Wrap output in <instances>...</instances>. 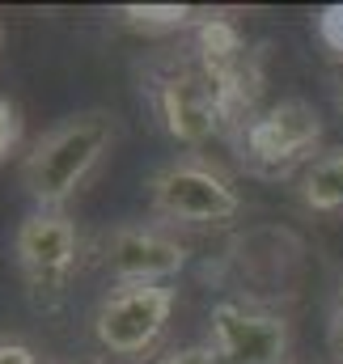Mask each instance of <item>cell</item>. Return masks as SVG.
<instances>
[{"instance_id":"obj_16","label":"cell","mask_w":343,"mask_h":364,"mask_svg":"<svg viewBox=\"0 0 343 364\" xmlns=\"http://www.w3.org/2000/svg\"><path fill=\"white\" fill-rule=\"evenodd\" d=\"M335 106H339V114H343V68H339V77H335Z\"/></svg>"},{"instance_id":"obj_1","label":"cell","mask_w":343,"mask_h":364,"mask_svg":"<svg viewBox=\"0 0 343 364\" xmlns=\"http://www.w3.org/2000/svg\"><path fill=\"white\" fill-rule=\"evenodd\" d=\"M110 144H115V119L106 110H85L51 127L21 166L30 199L43 212H56L64 199L77 195V186L93 174V166L106 157Z\"/></svg>"},{"instance_id":"obj_14","label":"cell","mask_w":343,"mask_h":364,"mask_svg":"<svg viewBox=\"0 0 343 364\" xmlns=\"http://www.w3.org/2000/svg\"><path fill=\"white\" fill-rule=\"evenodd\" d=\"M0 364H38V352L21 339H0Z\"/></svg>"},{"instance_id":"obj_13","label":"cell","mask_w":343,"mask_h":364,"mask_svg":"<svg viewBox=\"0 0 343 364\" xmlns=\"http://www.w3.org/2000/svg\"><path fill=\"white\" fill-rule=\"evenodd\" d=\"M318 38H322L335 55H343V4L327 9V13L318 17Z\"/></svg>"},{"instance_id":"obj_11","label":"cell","mask_w":343,"mask_h":364,"mask_svg":"<svg viewBox=\"0 0 343 364\" xmlns=\"http://www.w3.org/2000/svg\"><path fill=\"white\" fill-rule=\"evenodd\" d=\"M21 140V114L9 97H0V157H9Z\"/></svg>"},{"instance_id":"obj_2","label":"cell","mask_w":343,"mask_h":364,"mask_svg":"<svg viewBox=\"0 0 343 364\" xmlns=\"http://www.w3.org/2000/svg\"><path fill=\"white\" fill-rule=\"evenodd\" d=\"M174 305H178V292L170 284H119L93 309V339L102 352L136 360L162 339Z\"/></svg>"},{"instance_id":"obj_8","label":"cell","mask_w":343,"mask_h":364,"mask_svg":"<svg viewBox=\"0 0 343 364\" xmlns=\"http://www.w3.org/2000/svg\"><path fill=\"white\" fill-rule=\"evenodd\" d=\"M191 250L157 229H115L102 246V267L119 284H166L186 267Z\"/></svg>"},{"instance_id":"obj_12","label":"cell","mask_w":343,"mask_h":364,"mask_svg":"<svg viewBox=\"0 0 343 364\" xmlns=\"http://www.w3.org/2000/svg\"><path fill=\"white\" fill-rule=\"evenodd\" d=\"M157 364H225V360L212 343H191V348H174L170 356H162Z\"/></svg>"},{"instance_id":"obj_5","label":"cell","mask_w":343,"mask_h":364,"mask_svg":"<svg viewBox=\"0 0 343 364\" xmlns=\"http://www.w3.org/2000/svg\"><path fill=\"white\" fill-rule=\"evenodd\" d=\"M13 250L34 292H64L81 259V233L64 212H34L17 225Z\"/></svg>"},{"instance_id":"obj_6","label":"cell","mask_w":343,"mask_h":364,"mask_svg":"<svg viewBox=\"0 0 343 364\" xmlns=\"http://www.w3.org/2000/svg\"><path fill=\"white\" fill-rule=\"evenodd\" d=\"M157 110H162L166 132L178 144H204L229 123L221 90L212 85V77L208 73H186V68L157 81Z\"/></svg>"},{"instance_id":"obj_3","label":"cell","mask_w":343,"mask_h":364,"mask_svg":"<svg viewBox=\"0 0 343 364\" xmlns=\"http://www.w3.org/2000/svg\"><path fill=\"white\" fill-rule=\"evenodd\" d=\"M149 203L157 216L182 220V225H225L242 212L238 186L199 157H182V161L162 166L149 178Z\"/></svg>"},{"instance_id":"obj_15","label":"cell","mask_w":343,"mask_h":364,"mask_svg":"<svg viewBox=\"0 0 343 364\" xmlns=\"http://www.w3.org/2000/svg\"><path fill=\"white\" fill-rule=\"evenodd\" d=\"M331 352L343 364V318H335V326H331Z\"/></svg>"},{"instance_id":"obj_17","label":"cell","mask_w":343,"mask_h":364,"mask_svg":"<svg viewBox=\"0 0 343 364\" xmlns=\"http://www.w3.org/2000/svg\"><path fill=\"white\" fill-rule=\"evenodd\" d=\"M335 318H343V292H339V309H335Z\"/></svg>"},{"instance_id":"obj_10","label":"cell","mask_w":343,"mask_h":364,"mask_svg":"<svg viewBox=\"0 0 343 364\" xmlns=\"http://www.w3.org/2000/svg\"><path fill=\"white\" fill-rule=\"evenodd\" d=\"M123 17H127L132 26H140V30H178V26H186L195 13H191L186 4H127Z\"/></svg>"},{"instance_id":"obj_9","label":"cell","mask_w":343,"mask_h":364,"mask_svg":"<svg viewBox=\"0 0 343 364\" xmlns=\"http://www.w3.org/2000/svg\"><path fill=\"white\" fill-rule=\"evenodd\" d=\"M301 203L314 212H343V153L318 157L301 174Z\"/></svg>"},{"instance_id":"obj_7","label":"cell","mask_w":343,"mask_h":364,"mask_svg":"<svg viewBox=\"0 0 343 364\" xmlns=\"http://www.w3.org/2000/svg\"><path fill=\"white\" fill-rule=\"evenodd\" d=\"M212 348L221 352L225 364H284L288 318L221 301L212 309Z\"/></svg>"},{"instance_id":"obj_4","label":"cell","mask_w":343,"mask_h":364,"mask_svg":"<svg viewBox=\"0 0 343 364\" xmlns=\"http://www.w3.org/2000/svg\"><path fill=\"white\" fill-rule=\"evenodd\" d=\"M322 140V114L305 97H284L271 110L246 123L242 132V157L258 174H284L297 161H305Z\"/></svg>"}]
</instances>
